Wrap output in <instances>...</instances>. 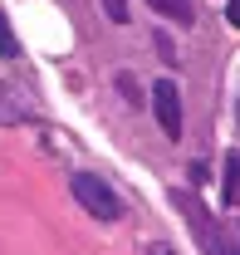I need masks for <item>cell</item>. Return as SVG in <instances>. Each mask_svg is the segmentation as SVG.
Listing matches in <instances>:
<instances>
[{
	"mask_svg": "<svg viewBox=\"0 0 240 255\" xmlns=\"http://www.w3.org/2000/svg\"><path fill=\"white\" fill-rule=\"evenodd\" d=\"M74 196H79V206H89L98 221H118V196H113V187L98 177V172H74Z\"/></svg>",
	"mask_w": 240,
	"mask_h": 255,
	"instance_id": "6da1fadb",
	"label": "cell"
},
{
	"mask_svg": "<svg viewBox=\"0 0 240 255\" xmlns=\"http://www.w3.org/2000/svg\"><path fill=\"white\" fill-rule=\"evenodd\" d=\"M152 113H157V123L167 137H181V89L172 79H157L152 84Z\"/></svg>",
	"mask_w": 240,
	"mask_h": 255,
	"instance_id": "7a4b0ae2",
	"label": "cell"
},
{
	"mask_svg": "<svg viewBox=\"0 0 240 255\" xmlns=\"http://www.w3.org/2000/svg\"><path fill=\"white\" fill-rule=\"evenodd\" d=\"M147 5L157 15H167L172 25H191V20H196V15H191V0H147Z\"/></svg>",
	"mask_w": 240,
	"mask_h": 255,
	"instance_id": "3957f363",
	"label": "cell"
},
{
	"mask_svg": "<svg viewBox=\"0 0 240 255\" xmlns=\"http://www.w3.org/2000/svg\"><path fill=\"white\" fill-rule=\"evenodd\" d=\"M226 206H240V147L236 152H226Z\"/></svg>",
	"mask_w": 240,
	"mask_h": 255,
	"instance_id": "277c9868",
	"label": "cell"
},
{
	"mask_svg": "<svg viewBox=\"0 0 240 255\" xmlns=\"http://www.w3.org/2000/svg\"><path fill=\"white\" fill-rule=\"evenodd\" d=\"M103 15L113 25H127V0H103Z\"/></svg>",
	"mask_w": 240,
	"mask_h": 255,
	"instance_id": "5b68a950",
	"label": "cell"
},
{
	"mask_svg": "<svg viewBox=\"0 0 240 255\" xmlns=\"http://www.w3.org/2000/svg\"><path fill=\"white\" fill-rule=\"evenodd\" d=\"M226 20H231V25L240 30V0H231V5H226Z\"/></svg>",
	"mask_w": 240,
	"mask_h": 255,
	"instance_id": "8992f818",
	"label": "cell"
},
{
	"mask_svg": "<svg viewBox=\"0 0 240 255\" xmlns=\"http://www.w3.org/2000/svg\"><path fill=\"white\" fill-rule=\"evenodd\" d=\"M147 255H177V251H167V246H147Z\"/></svg>",
	"mask_w": 240,
	"mask_h": 255,
	"instance_id": "52a82bcc",
	"label": "cell"
},
{
	"mask_svg": "<svg viewBox=\"0 0 240 255\" xmlns=\"http://www.w3.org/2000/svg\"><path fill=\"white\" fill-rule=\"evenodd\" d=\"M236 118H240V103H236Z\"/></svg>",
	"mask_w": 240,
	"mask_h": 255,
	"instance_id": "ba28073f",
	"label": "cell"
}]
</instances>
